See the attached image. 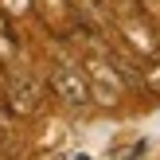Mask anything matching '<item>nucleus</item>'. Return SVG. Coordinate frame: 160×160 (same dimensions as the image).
<instances>
[{
	"mask_svg": "<svg viewBox=\"0 0 160 160\" xmlns=\"http://www.w3.org/2000/svg\"><path fill=\"white\" fill-rule=\"evenodd\" d=\"M12 109H20V113H35L39 109V90L28 82V78L12 86Z\"/></svg>",
	"mask_w": 160,
	"mask_h": 160,
	"instance_id": "2",
	"label": "nucleus"
},
{
	"mask_svg": "<svg viewBox=\"0 0 160 160\" xmlns=\"http://www.w3.org/2000/svg\"><path fill=\"white\" fill-rule=\"evenodd\" d=\"M51 86H55V94H59L62 102H70V106H82V102L90 98L82 74H74V70H55V74H51Z\"/></svg>",
	"mask_w": 160,
	"mask_h": 160,
	"instance_id": "1",
	"label": "nucleus"
}]
</instances>
